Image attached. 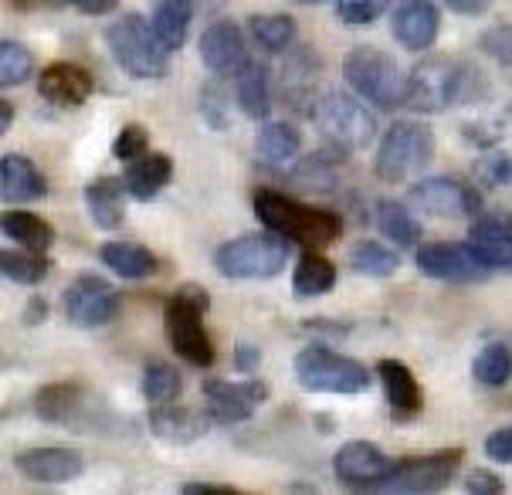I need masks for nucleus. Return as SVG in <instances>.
<instances>
[{
	"mask_svg": "<svg viewBox=\"0 0 512 495\" xmlns=\"http://www.w3.org/2000/svg\"><path fill=\"white\" fill-rule=\"evenodd\" d=\"M485 82L472 65L455 62L448 55H428L407 72V102L404 106L418 116H438L458 102L482 99Z\"/></svg>",
	"mask_w": 512,
	"mask_h": 495,
	"instance_id": "f257e3e1",
	"label": "nucleus"
},
{
	"mask_svg": "<svg viewBox=\"0 0 512 495\" xmlns=\"http://www.w3.org/2000/svg\"><path fill=\"white\" fill-rule=\"evenodd\" d=\"M255 217L268 231H279L302 248H319L340 241L343 217L326 207H309L292 201L282 190H258L255 194Z\"/></svg>",
	"mask_w": 512,
	"mask_h": 495,
	"instance_id": "f03ea898",
	"label": "nucleus"
},
{
	"mask_svg": "<svg viewBox=\"0 0 512 495\" xmlns=\"http://www.w3.org/2000/svg\"><path fill=\"white\" fill-rule=\"evenodd\" d=\"M106 45H109V55L116 58V65L123 68L129 78L160 82V78L170 75V51L160 45V38H156V31H153V21H146L143 14H136V11L119 14L106 28Z\"/></svg>",
	"mask_w": 512,
	"mask_h": 495,
	"instance_id": "7ed1b4c3",
	"label": "nucleus"
},
{
	"mask_svg": "<svg viewBox=\"0 0 512 495\" xmlns=\"http://www.w3.org/2000/svg\"><path fill=\"white\" fill-rule=\"evenodd\" d=\"M211 309V295H207L197 282H187L173 292L163 312V326H167V340L180 360L190 367H211L214 363V343L204 326V312Z\"/></svg>",
	"mask_w": 512,
	"mask_h": 495,
	"instance_id": "20e7f679",
	"label": "nucleus"
},
{
	"mask_svg": "<svg viewBox=\"0 0 512 495\" xmlns=\"http://www.w3.org/2000/svg\"><path fill=\"white\" fill-rule=\"evenodd\" d=\"M343 78L363 102H370L373 109L394 112L407 102V75L401 62L394 55L380 48H353L343 58Z\"/></svg>",
	"mask_w": 512,
	"mask_h": 495,
	"instance_id": "39448f33",
	"label": "nucleus"
},
{
	"mask_svg": "<svg viewBox=\"0 0 512 495\" xmlns=\"http://www.w3.org/2000/svg\"><path fill=\"white\" fill-rule=\"evenodd\" d=\"M312 123H316L329 150L336 153H360L377 136V119H373L370 102L350 92L319 95L316 106H312Z\"/></svg>",
	"mask_w": 512,
	"mask_h": 495,
	"instance_id": "423d86ee",
	"label": "nucleus"
},
{
	"mask_svg": "<svg viewBox=\"0 0 512 495\" xmlns=\"http://www.w3.org/2000/svg\"><path fill=\"white\" fill-rule=\"evenodd\" d=\"M431 160H435V133L414 119H401L387 129L373 153V173L384 184H407L421 180Z\"/></svg>",
	"mask_w": 512,
	"mask_h": 495,
	"instance_id": "0eeeda50",
	"label": "nucleus"
},
{
	"mask_svg": "<svg viewBox=\"0 0 512 495\" xmlns=\"http://www.w3.org/2000/svg\"><path fill=\"white\" fill-rule=\"evenodd\" d=\"M289 245L292 241L279 231L245 234V238L224 241L214 251V268L231 282H265L275 279L289 265Z\"/></svg>",
	"mask_w": 512,
	"mask_h": 495,
	"instance_id": "6e6552de",
	"label": "nucleus"
},
{
	"mask_svg": "<svg viewBox=\"0 0 512 495\" xmlns=\"http://www.w3.org/2000/svg\"><path fill=\"white\" fill-rule=\"evenodd\" d=\"M295 380L306 390H312V394L357 397L370 390L373 373L360 360H353V356L329 350L323 343H309L295 356Z\"/></svg>",
	"mask_w": 512,
	"mask_h": 495,
	"instance_id": "1a4fd4ad",
	"label": "nucleus"
},
{
	"mask_svg": "<svg viewBox=\"0 0 512 495\" xmlns=\"http://www.w3.org/2000/svg\"><path fill=\"white\" fill-rule=\"evenodd\" d=\"M462 462H465L462 448H441V451H431V455L401 458V462L390 468L387 479L377 485V492H404V495L441 492L451 485Z\"/></svg>",
	"mask_w": 512,
	"mask_h": 495,
	"instance_id": "9d476101",
	"label": "nucleus"
},
{
	"mask_svg": "<svg viewBox=\"0 0 512 495\" xmlns=\"http://www.w3.org/2000/svg\"><path fill=\"white\" fill-rule=\"evenodd\" d=\"M62 306L72 326L99 329V326H109L112 319L119 316V292L112 289V282H106L102 275L82 272L68 282Z\"/></svg>",
	"mask_w": 512,
	"mask_h": 495,
	"instance_id": "9b49d317",
	"label": "nucleus"
},
{
	"mask_svg": "<svg viewBox=\"0 0 512 495\" xmlns=\"http://www.w3.org/2000/svg\"><path fill=\"white\" fill-rule=\"evenodd\" d=\"M204 407L214 418V424H241L255 418V411L268 401V384L265 380H204L201 384Z\"/></svg>",
	"mask_w": 512,
	"mask_h": 495,
	"instance_id": "f8f14e48",
	"label": "nucleus"
},
{
	"mask_svg": "<svg viewBox=\"0 0 512 495\" xmlns=\"http://www.w3.org/2000/svg\"><path fill=\"white\" fill-rule=\"evenodd\" d=\"M411 204L431 217H445V221H458V217L475 221L485 211L479 190L455 184L451 177H421L411 187Z\"/></svg>",
	"mask_w": 512,
	"mask_h": 495,
	"instance_id": "ddd939ff",
	"label": "nucleus"
},
{
	"mask_svg": "<svg viewBox=\"0 0 512 495\" xmlns=\"http://www.w3.org/2000/svg\"><path fill=\"white\" fill-rule=\"evenodd\" d=\"M418 272L428 275V279L438 282H451V285H472L489 279V268L482 265V258L475 255L472 245H451V241H431V245H421L418 255Z\"/></svg>",
	"mask_w": 512,
	"mask_h": 495,
	"instance_id": "4468645a",
	"label": "nucleus"
},
{
	"mask_svg": "<svg viewBox=\"0 0 512 495\" xmlns=\"http://www.w3.org/2000/svg\"><path fill=\"white\" fill-rule=\"evenodd\" d=\"M394 465H397L394 458H390L384 448L373 445V441H346L333 455L336 482L346 485V489H360V492H377V485L387 479Z\"/></svg>",
	"mask_w": 512,
	"mask_h": 495,
	"instance_id": "2eb2a0df",
	"label": "nucleus"
},
{
	"mask_svg": "<svg viewBox=\"0 0 512 495\" xmlns=\"http://www.w3.org/2000/svg\"><path fill=\"white\" fill-rule=\"evenodd\" d=\"M201 62L214 78H238L251 65L245 34L234 21H214L201 34Z\"/></svg>",
	"mask_w": 512,
	"mask_h": 495,
	"instance_id": "dca6fc26",
	"label": "nucleus"
},
{
	"mask_svg": "<svg viewBox=\"0 0 512 495\" xmlns=\"http://www.w3.org/2000/svg\"><path fill=\"white\" fill-rule=\"evenodd\" d=\"M21 479L38 485H65L85 472V458L72 448H28L14 458Z\"/></svg>",
	"mask_w": 512,
	"mask_h": 495,
	"instance_id": "f3484780",
	"label": "nucleus"
},
{
	"mask_svg": "<svg viewBox=\"0 0 512 495\" xmlns=\"http://www.w3.org/2000/svg\"><path fill=\"white\" fill-rule=\"evenodd\" d=\"M438 31H441V11L435 0H407V4L394 7L390 34L401 41V48L428 51L438 41Z\"/></svg>",
	"mask_w": 512,
	"mask_h": 495,
	"instance_id": "a211bd4d",
	"label": "nucleus"
},
{
	"mask_svg": "<svg viewBox=\"0 0 512 495\" xmlns=\"http://www.w3.org/2000/svg\"><path fill=\"white\" fill-rule=\"evenodd\" d=\"M38 92H41V99L51 102V106L75 109V106H85V102H89V95L95 92V82L82 65L55 62L38 72Z\"/></svg>",
	"mask_w": 512,
	"mask_h": 495,
	"instance_id": "6ab92c4d",
	"label": "nucleus"
},
{
	"mask_svg": "<svg viewBox=\"0 0 512 495\" xmlns=\"http://www.w3.org/2000/svg\"><path fill=\"white\" fill-rule=\"evenodd\" d=\"M323 75V62L312 55V48H292V55L282 62L279 72V95L285 106H302L312 112L316 106V82Z\"/></svg>",
	"mask_w": 512,
	"mask_h": 495,
	"instance_id": "aec40b11",
	"label": "nucleus"
},
{
	"mask_svg": "<svg viewBox=\"0 0 512 495\" xmlns=\"http://www.w3.org/2000/svg\"><path fill=\"white\" fill-rule=\"evenodd\" d=\"M48 194V180L28 156L4 153L0 160V201L4 204H31Z\"/></svg>",
	"mask_w": 512,
	"mask_h": 495,
	"instance_id": "412c9836",
	"label": "nucleus"
},
{
	"mask_svg": "<svg viewBox=\"0 0 512 495\" xmlns=\"http://www.w3.org/2000/svg\"><path fill=\"white\" fill-rule=\"evenodd\" d=\"M211 414H201L194 407H177V404H153L150 411V431L160 441L170 445H190V441L204 438L211 428Z\"/></svg>",
	"mask_w": 512,
	"mask_h": 495,
	"instance_id": "4be33fe9",
	"label": "nucleus"
},
{
	"mask_svg": "<svg viewBox=\"0 0 512 495\" xmlns=\"http://www.w3.org/2000/svg\"><path fill=\"white\" fill-rule=\"evenodd\" d=\"M377 377H380V384H384V397H387L390 411H394L401 421L418 418L421 407H424V394H421V384L411 373V367L401 360H380Z\"/></svg>",
	"mask_w": 512,
	"mask_h": 495,
	"instance_id": "5701e85b",
	"label": "nucleus"
},
{
	"mask_svg": "<svg viewBox=\"0 0 512 495\" xmlns=\"http://www.w3.org/2000/svg\"><path fill=\"white\" fill-rule=\"evenodd\" d=\"M126 180L123 177H99L85 187V207L95 228L102 231H119L126 221Z\"/></svg>",
	"mask_w": 512,
	"mask_h": 495,
	"instance_id": "b1692460",
	"label": "nucleus"
},
{
	"mask_svg": "<svg viewBox=\"0 0 512 495\" xmlns=\"http://www.w3.org/2000/svg\"><path fill=\"white\" fill-rule=\"evenodd\" d=\"M99 262L126 282H143L160 272V258L150 248L136 245V241H106L99 248Z\"/></svg>",
	"mask_w": 512,
	"mask_h": 495,
	"instance_id": "393cba45",
	"label": "nucleus"
},
{
	"mask_svg": "<svg viewBox=\"0 0 512 495\" xmlns=\"http://www.w3.org/2000/svg\"><path fill=\"white\" fill-rule=\"evenodd\" d=\"M123 180H126L129 197L146 204L173 180V160L167 153H143L140 160L126 163Z\"/></svg>",
	"mask_w": 512,
	"mask_h": 495,
	"instance_id": "a878e982",
	"label": "nucleus"
},
{
	"mask_svg": "<svg viewBox=\"0 0 512 495\" xmlns=\"http://www.w3.org/2000/svg\"><path fill=\"white\" fill-rule=\"evenodd\" d=\"M85 404V390L75 380H55L34 394V414L45 424H72Z\"/></svg>",
	"mask_w": 512,
	"mask_h": 495,
	"instance_id": "bb28decb",
	"label": "nucleus"
},
{
	"mask_svg": "<svg viewBox=\"0 0 512 495\" xmlns=\"http://www.w3.org/2000/svg\"><path fill=\"white\" fill-rule=\"evenodd\" d=\"M373 221H377V231L384 234L394 248H418L421 245V221L411 214V207H404L401 201H377L373 207Z\"/></svg>",
	"mask_w": 512,
	"mask_h": 495,
	"instance_id": "cd10ccee",
	"label": "nucleus"
},
{
	"mask_svg": "<svg viewBox=\"0 0 512 495\" xmlns=\"http://www.w3.org/2000/svg\"><path fill=\"white\" fill-rule=\"evenodd\" d=\"M255 153L262 156L265 163H272V167L295 163L302 153V133L292 123H282V119H275V123L265 119L255 133Z\"/></svg>",
	"mask_w": 512,
	"mask_h": 495,
	"instance_id": "c85d7f7f",
	"label": "nucleus"
},
{
	"mask_svg": "<svg viewBox=\"0 0 512 495\" xmlns=\"http://www.w3.org/2000/svg\"><path fill=\"white\" fill-rule=\"evenodd\" d=\"M234 99L241 112L255 123H265L272 112V82H268V68L262 62H251L245 72L234 78Z\"/></svg>",
	"mask_w": 512,
	"mask_h": 495,
	"instance_id": "c756f323",
	"label": "nucleus"
},
{
	"mask_svg": "<svg viewBox=\"0 0 512 495\" xmlns=\"http://www.w3.org/2000/svg\"><path fill=\"white\" fill-rule=\"evenodd\" d=\"M292 289L299 299H319L336 289V265L319 248H306L292 275Z\"/></svg>",
	"mask_w": 512,
	"mask_h": 495,
	"instance_id": "7c9ffc66",
	"label": "nucleus"
},
{
	"mask_svg": "<svg viewBox=\"0 0 512 495\" xmlns=\"http://www.w3.org/2000/svg\"><path fill=\"white\" fill-rule=\"evenodd\" d=\"M194 24V0H160L153 11V31L167 51H180Z\"/></svg>",
	"mask_w": 512,
	"mask_h": 495,
	"instance_id": "2f4dec72",
	"label": "nucleus"
},
{
	"mask_svg": "<svg viewBox=\"0 0 512 495\" xmlns=\"http://www.w3.org/2000/svg\"><path fill=\"white\" fill-rule=\"evenodd\" d=\"M350 268L357 275H367V279H390L401 268V255L387 248L384 241L363 238L350 248Z\"/></svg>",
	"mask_w": 512,
	"mask_h": 495,
	"instance_id": "473e14b6",
	"label": "nucleus"
},
{
	"mask_svg": "<svg viewBox=\"0 0 512 495\" xmlns=\"http://www.w3.org/2000/svg\"><path fill=\"white\" fill-rule=\"evenodd\" d=\"M248 34L265 55H282L295 41V21L289 14H251Z\"/></svg>",
	"mask_w": 512,
	"mask_h": 495,
	"instance_id": "72a5a7b5",
	"label": "nucleus"
},
{
	"mask_svg": "<svg viewBox=\"0 0 512 495\" xmlns=\"http://www.w3.org/2000/svg\"><path fill=\"white\" fill-rule=\"evenodd\" d=\"M4 234L11 241H17L21 248L28 251H48L51 241H55V228L45 221L41 214H31V211H7L4 214Z\"/></svg>",
	"mask_w": 512,
	"mask_h": 495,
	"instance_id": "f704fd0d",
	"label": "nucleus"
},
{
	"mask_svg": "<svg viewBox=\"0 0 512 495\" xmlns=\"http://www.w3.org/2000/svg\"><path fill=\"white\" fill-rule=\"evenodd\" d=\"M0 272H4L7 282L14 285H41L48 279L51 272V258L45 255V251H0Z\"/></svg>",
	"mask_w": 512,
	"mask_h": 495,
	"instance_id": "c9c22d12",
	"label": "nucleus"
},
{
	"mask_svg": "<svg viewBox=\"0 0 512 495\" xmlns=\"http://www.w3.org/2000/svg\"><path fill=\"white\" fill-rule=\"evenodd\" d=\"M140 390L150 404H173L180 397V390H184V377H180V370H173L170 363L150 360L143 367Z\"/></svg>",
	"mask_w": 512,
	"mask_h": 495,
	"instance_id": "e433bc0d",
	"label": "nucleus"
},
{
	"mask_svg": "<svg viewBox=\"0 0 512 495\" xmlns=\"http://www.w3.org/2000/svg\"><path fill=\"white\" fill-rule=\"evenodd\" d=\"M472 373L482 387H506L512 380V350L509 343H489L475 353Z\"/></svg>",
	"mask_w": 512,
	"mask_h": 495,
	"instance_id": "4c0bfd02",
	"label": "nucleus"
},
{
	"mask_svg": "<svg viewBox=\"0 0 512 495\" xmlns=\"http://www.w3.org/2000/svg\"><path fill=\"white\" fill-rule=\"evenodd\" d=\"M34 72H38V62H34L28 45H21V41H14V38L0 41V85H4V89L31 82Z\"/></svg>",
	"mask_w": 512,
	"mask_h": 495,
	"instance_id": "58836bf2",
	"label": "nucleus"
},
{
	"mask_svg": "<svg viewBox=\"0 0 512 495\" xmlns=\"http://www.w3.org/2000/svg\"><path fill=\"white\" fill-rule=\"evenodd\" d=\"M292 184L302 190H312V194H326V190H336V167L326 153L306 156V160H295L292 170Z\"/></svg>",
	"mask_w": 512,
	"mask_h": 495,
	"instance_id": "ea45409f",
	"label": "nucleus"
},
{
	"mask_svg": "<svg viewBox=\"0 0 512 495\" xmlns=\"http://www.w3.org/2000/svg\"><path fill=\"white\" fill-rule=\"evenodd\" d=\"M475 180L485 190H502L512 187V153L506 150H485L479 160H475Z\"/></svg>",
	"mask_w": 512,
	"mask_h": 495,
	"instance_id": "a19ab883",
	"label": "nucleus"
},
{
	"mask_svg": "<svg viewBox=\"0 0 512 495\" xmlns=\"http://www.w3.org/2000/svg\"><path fill=\"white\" fill-rule=\"evenodd\" d=\"M390 11V0H336V17L350 28H367Z\"/></svg>",
	"mask_w": 512,
	"mask_h": 495,
	"instance_id": "79ce46f5",
	"label": "nucleus"
},
{
	"mask_svg": "<svg viewBox=\"0 0 512 495\" xmlns=\"http://www.w3.org/2000/svg\"><path fill=\"white\" fill-rule=\"evenodd\" d=\"M489 272H512V238H468Z\"/></svg>",
	"mask_w": 512,
	"mask_h": 495,
	"instance_id": "37998d69",
	"label": "nucleus"
},
{
	"mask_svg": "<svg viewBox=\"0 0 512 495\" xmlns=\"http://www.w3.org/2000/svg\"><path fill=\"white\" fill-rule=\"evenodd\" d=\"M143 153H150V133H146L143 123H126L119 129L116 143H112V156H116L119 163H133V160H140Z\"/></svg>",
	"mask_w": 512,
	"mask_h": 495,
	"instance_id": "c03bdc74",
	"label": "nucleus"
},
{
	"mask_svg": "<svg viewBox=\"0 0 512 495\" xmlns=\"http://www.w3.org/2000/svg\"><path fill=\"white\" fill-rule=\"evenodd\" d=\"M479 48H482V55H489L496 65L512 68V24H492L489 31H482Z\"/></svg>",
	"mask_w": 512,
	"mask_h": 495,
	"instance_id": "a18cd8bd",
	"label": "nucleus"
},
{
	"mask_svg": "<svg viewBox=\"0 0 512 495\" xmlns=\"http://www.w3.org/2000/svg\"><path fill=\"white\" fill-rule=\"evenodd\" d=\"M201 112H204V123L211 129H218V133H224V129L231 126V112H228V95H224L221 85H211L207 82L201 89Z\"/></svg>",
	"mask_w": 512,
	"mask_h": 495,
	"instance_id": "49530a36",
	"label": "nucleus"
},
{
	"mask_svg": "<svg viewBox=\"0 0 512 495\" xmlns=\"http://www.w3.org/2000/svg\"><path fill=\"white\" fill-rule=\"evenodd\" d=\"M468 238H512V214L509 211H482L468 228Z\"/></svg>",
	"mask_w": 512,
	"mask_h": 495,
	"instance_id": "de8ad7c7",
	"label": "nucleus"
},
{
	"mask_svg": "<svg viewBox=\"0 0 512 495\" xmlns=\"http://www.w3.org/2000/svg\"><path fill=\"white\" fill-rule=\"evenodd\" d=\"M485 455L496 465H512V424L492 431L489 438H485Z\"/></svg>",
	"mask_w": 512,
	"mask_h": 495,
	"instance_id": "09e8293b",
	"label": "nucleus"
},
{
	"mask_svg": "<svg viewBox=\"0 0 512 495\" xmlns=\"http://www.w3.org/2000/svg\"><path fill=\"white\" fill-rule=\"evenodd\" d=\"M465 492H472V495H502V492H506V482H502L496 472L475 468V472H468V479H465Z\"/></svg>",
	"mask_w": 512,
	"mask_h": 495,
	"instance_id": "8fccbe9b",
	"label": "nucleus"
},
{
	"mask_svg": "<svg viewBox=\"0 0 512 495\" xmlns=\"http://www.w3.org/2000/svg\"><path fill=\"white\" fill-rule=\"evenodd\" d=\"M258 363H262V350H258L255 343H238L234 346V370H241V373H255L258 370Z\"/></svg>",
	"mask_w": 512,
	"mask_h": 495,
	"instance_id": "3c124183",
	"label": "nucleus"
},
{
	"mask_svg": "<svg viewBox=\"0 0 512 495\" xmlns=\"http://www.w3.org/2000/svg\"><path fill=\"white\" fill-rule=\"evenodd\" d=\"M180 495H241L231 485H214V482H184L177 489Z\"/></svg>",
	"mask_w": 512,
	"mask_h": 495,
	"instance_id": "603ef678",
	"label": "nucleus"
},
{
	"mask_svg": "<svg viewBox=\"0 0 512 495\" xmlns=\"http://www.w3.org/2000/svg\"><path fill=\"white\" fill-rule=\"evenodd\" d=\"M492 4H496V0H445V7H451V11L462 17H482Z\"/></svg>",
	"mask_w": 512,
	"mask_h": 495,
	"instance_id": "864d4df0",
	"label": "nucleus"
},
{
	"mask_svg": "<svg viewBox=\"0 0 512 495\" xmlns=\"http://www.w3.org/2000/svg\"><path fill=\"white\" fill-rule=\"evenodd\" d=\"M68 4H75L82 14L89 17H102V14H112L119 7V0H68Z\"/></svg>",
	"mask_w": 512,
	"mask_h": 495,
	"instance_id": "5fc2aeb1",
	"label": "nucleus"
},
{
	"mask_svg": "<svg viewBox=\"0 0 512 495\" xmlns=\"http://www.w3.org/2000/svg\"><path fill=\"white\" fill-rule=\"evenodd\" d=\"M45 316H48V302L41 299V295H34V299L28 302V309H24V323H28V326H38Z\"/></svg>",
	"mask_w": 512,
	"mask_h": 495,
	"instance_id": "6e6d98bb",
	"label": "nucleus"
},
{
	"mask_svg": "<svg viewBox=\"0 0 512 495\" xmlns=\"http://www.w3.org/2000/svg\"><path fill=\"white\" fill-rule=\"evenodd\" d=\"M306 329H312V333H333V336H343L346 333L343 323H326V319H319V323H316V319H309Z\"/></svg>",
	"mask_w": 512,
	"mask_h": 495,
	"instance_id": "4d7b16f0",
	"label": "nucleus"
},
{
	"mask_svg": "<svg viewBox=\"0 0 512 495\" xmlns=\"http://www.w3.org/2000/svg\"><path fill=\"white\" fill-rule=\"evenodd\" d=\"M14 123V106L7 99H0V133H7Z\"/></svg>",
	"mask_w": 512,
	"mask_h": 495,
	"instance_id": "13d9d810",
	"label": "nucleus"
},
{
	"mask_svg": "<svg viewBox=\"0 0 512 495\" xmlns=\"http://www.w3.org/2000/svg\"><path fill=\"white\" fill-rule=\"evenodd\" d=\"M194 4L207 7V11H218V7H224V4H228V0H194Z\"/></svg>",
	"mask_w": 512,
	"mask_h": 495,
	"instance_id": "bf43d9fd",
	"label": "nucleus"
},
{
	"mask_svg": "<svg viewBox=\"0 0 512 495\" xmlns=\"http://www.w3.org/2000/svg\"><path fill=\"white\" fill-rule=\"evenodd\" d=\"M295 4H306V7H312V4H323V0H295Z\"/></svg>",
	"mask_w": 512,
	"mask_h": 495,
	"instance_id": "052dcab7",
	"label": "nucleus"
},
{
	"mask_svg": "<svg viewBox=\"0 0 512 495\" xmlns=\"http://www.w3.org/2000/svg\"><path fill=\"white\" fill-rule=\"evenodd\" d=\"M401 4H407V0H390V7H401Z\"/></svg>",
	"mask_w": 512,
	"mask_h": 495,
	"instance_id": "680f3d73",
	"label": "nucleus"
}]
</instances>
